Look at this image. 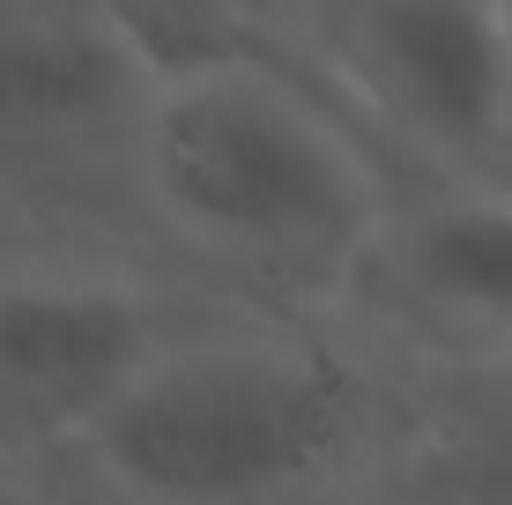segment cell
<instances>
[{
    "label": "cell",
    "mask_w": 512,
    "mask_h": 505,
    "mask_svg": "<svg viewBox=\"0 0 512 505\" xmlns=\"http://www.w3.org/2000/svg\"><path fill=\"white\" fill-rule=\"evenodd\" d=\"M423 372L349 312H216L90 431L97 505H401Z\"/></svg>",
    "instance_id": "1"
},
{
    "label": "cell",
    "mask_w": 512,
    "mask_h": 505,
    "mask_svg": "<svg viewBox=\"0 0 512 505\" xmlns=\"http://www.w3.org/2000/svg\"><path fill=\"white\" fill-rule=\"evenodd\" d=\"M394 194L409 186L282 60L260 8L238 60L149 90L134 134L149 260L245 312H349Z\"/></svg>",
    "instance_id": "2"
},
{
    "label": "cell",
    "mask_w": 512,
    "mask_h": 505,
    "mask_svg": "<svg viewBox=\"0 0 512 505\" xmlns=\"http://www.w3.org/2000/svg\"><path fill=\"white\" fill-rule=\"evenodd\" d=\"M141 112L119 8L0 0V260L156 268L134 223Z\"/></svg>",
    "instance_id": "3"
},
{
    "label": "cell",
    "mask_w": 512,
    "mask_h": 505,
    "mask_svg": "<svg viewBox=\"0 0 512 505\" xmlns=\"http://www.w3.org/2000/svg\"><path fill=\"white\" fill-rule=\"evenodd\" d=\"M260 23L401 186H483L512 97L505 8L305 0V8H260Z\"/></svg>",
    "instance_id": "4"
},
{
    "label": "cell",
    "mask_w": 512,
    "mask_h": 505,
    "mask_svg": "<svg viewBox=\"0 0 512 505\" xmlns=\"http://www.w3.org/2000/svg\"><path fill=\"white\" fill-rule=\"evenodd\" d=\"M231 312L156 268L0 260V454L67 461L179 335Z\"/></svg>",
    "instance_id": "5"
},
{
    "label": "cell",
    "mask_w": 512,
    "mask_h": 505,
    "mask_svg": "<svg viewBox=\"0 0 512 505\" xmlns=\"http://www.w3.org/2000/svg\"><path fill=\"white\" fill-rule=\"evenodd\" d=\"M349 320L423 379H512V201L490 186L394 194Z\"/></svg>",
    "instance_id": "6"
},
{
    "label": "cell",
    "mask_w": 512,
    "mask_h": 505,
    "mask_svg": "<svg viewBox=\"0 0 512 505\" xmlns=\"http://www.w3.org/2000/svg\"><path fill=\"white\" fill-rule=\"evenodd\" d=\"M401 505H512V379H423Z\"/></svg>",
    "instance_id": "7"
},
{
    "label": "cell",
    "mask_w": 512,
    "mask_h": 505,
    "mask_svg": "<svg viewBox=\"0 0 512 505\" xmlns=\"http://www.w3.org/2000/svg\"><path fill=\"white\" fill-rule=\"evenodd\" d=\"M0 505H97L67 461H15L0 454Z\"/></svg>",
    "instance_id": "8"
},
{
    "label": "cell",
    "mask_w": 512,
    "mask_h": 505,
    "mask_svg": "<svg viewBox=\"0 0 512 505\" xmlns=\"http://www.w3.org/2000/svg\"><path fill=\"white\" fill-rule=\"evenodd\" d=\"M505 15H512V8H505ZM483 186L512 201V97H505V119H498V149H490V171H483Z\"/></svg>",
    "instance_id": "9"
}]
</instances>
